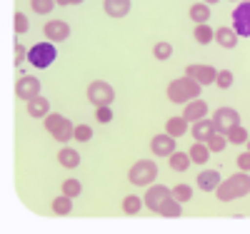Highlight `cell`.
<instances>
[{
	"mask_svg": "<svg viewBox=\"0 0 250 234\" xmlns=\"http://www.w3.org/2000/svg\"><path fill=\"white\" fill-rule=\"evenodd\" d=\"M250 195V172H235L233 177H228L218 184L215 197L220 202H233V199H243Z\"/></svg>",
	"mask_w": 250,
	"mask_h": 234,
	"instance_id": "6da1fadb",
	"label": "cell"
},
{
	"mask_svg": "<svg viewBox=\"0 0 250 234\" xmlns=\"http://www.w3.org/2000/svg\"><path fill=\"white\" fill-rule=\"evenodd\" d=\"M200 90H203V85L193 77H178L168 85V90H165V95H168L170 102L175 105H185V102H190V100H198L200 97Z\"/></svg>",
	"mask_w": 250,
	"mask_h": 234,
	"instance_id": "7a4b0ae2",
	"label": "cell"
},
{
	"mask_svg": "<svg viewBox=\"0 0 250 234\" xmlns=\"http://www.w3.org/2000/svg\"><path fill=\"white\" fill-rule=\"evenodd\" d=\"M45 130L48 135L55 140V142H68V140H75V125L60 112H50L45 117Z\"/></svg>",
	"mask_w": 250,
	"mask_h": 234,
	"instance_id": "3957f363",
	"label": "cell"
},
{
	"mask_svg": "<svg viewBox=\"0 0 250 234\" xmlns=\"http://www.w3.org/2000/svg\"><path fill=\"white\" fill-rule=\"evenodd\" d=\"M153 180H158V164L153 160H138L128 169V182L135 187H148Z\"/></svg>",
	"mask_w": 250,
	"mask_h": 234,
	"instance_id": "277c9868",
	"label": "cell"
},
{
	"mask_svg": "<svg viewBox=\"0 0 250 234\" xmlns=\"http://www.w3.org/2000/svg\"><path fill=\"white\" fill-rule=\"evenodd\" d=\"M58 57V50H55V42H38L28 50V62L38 70H45L50 68Z\"/></svg>",
	"mask_w": 250,
	"mask_h": 234,
	"instance_id": "5b68a950",
	"label": "cell"
},
{
	"mask_svg": "<svg viewBox=\"0 0 250 234\" xmlns=\"http://www.w3.org/2000/svg\"><path fill=\"white\" fill-rule=\"evenodd\" d=\"M85 95H88V100L93 102V108H108V105H113V100H115L113 85L105 82V80H93V82L88 85Z\"/></svg>",
	"mask_w": 250,
	"mask_h": 234,
	"instance_id": "8992f818",
	"label": "cell"
},
{
	"mask_svg": "<svg viewBox=\"0 0 250 234\" xmlns=\"http://www.w3.org/2000/svg\"><path fill=\"white\" fill-rule=\"evenodd\" d=\"M238 125H240L238 110H233V108H218V110H215V115H213V127H215V132L228 135V132H230L233 127H238Z\"/></svg>",
	"mask_w": 250,
	"mask_h": 234,
	"instance_id": "52a82bcc",
	"label": "cell"
},
{
	"mask_svg": "<svg viewBox=\"0 0 250 234\" xmlns=\"http://www.w3.org/2000/svg\"><path fill=\"white\" fill-rule=\"evenodd\" d=\"M233 30L240 37H250V3L248 0H240L233 10Z\"/></svg>",
	"mask_w": 250,
	"mask_h": 234,
	"instance_id": "ba28073f",
	"label": "cell"
},
{
	"mask_svg": "<svg viewBox=\"0 0 250 234\" xmlns=\"http://www.w3.org/2000/svg\"><path fill=\"white\" fill-rule=\"evenodd\" d=\"M168 197H173V189H168L165 184H148V192H145L143 199H145V207H148L150 212H158L160 204Z\"/></svg>",
	"mask_w": 250,
	"mask_h": 234,
	"instance_id": "9c48e42d",
	"label": "cell"
},
{
	"mask_svg": "<svg viewBox=\"0 0 250 234\" xmlns=\"http://www.w3.org/2000/svg\"><path fill=\"white\" fill-rule=\"evenodd\" d=\"M43 35L48 42H62L70 37V25L65 20H48L45 28H43Z\"/></svg>",
	"mask_w": 250,
	"mask_h": 234,
	"instance_id": "30bf717a",
	"label": "cell"
},
{
	"mask_svg": "<svg viewBox=\"0 0 250 234\" xmlns=\"http://www.w3.org/2000/svg\"><path fill=\"white\" fill-rule=\"evenodd\" d=\"M150 150L155 157H170L175 152V137L168 135V132H163V135H155L150 140Z\"/></svg>",
	"mask_w": 250,
	"mask_h": 234,
	"instance_id": "8fae6325",
	"label": "cell"
},
{
	"mask_svg": "<svg viewBox=\"0 0 250 234\" xmlns=\"http://www.w3.org/2000/svg\"><path fill=\"white\" fill-rule=\"evenodd\" d=\"M15 95L20 97V100H35L38 95H40V80L38 77H20L18 82H15Z\"/></svg>",
	"mask_w": 250,
	"mask_h": 234,
	"instance_id": "7c38bea8",
	"label": "cell"
},
{
	"mask_svg": "<svg viewBox=\"0 0 250 234\" xmlns=\"http://www.w3.org/2000/svg\"><path fill=\"white\" fill-rule=\"evenodd\" d=\"M185 75L193 77V80H198L203 88H205V85H213V82H215L218 70L210 68V65H188V68H185Z\"/></svg>",
	"mask_w": 250,
	"mask_h": 234,
	"instance_id": "4fadbf2b",
	"label": "cell"
},
{
	"mask_svg": "<svg viewBox=\"0 0 250 234\" xmlns=\"http://www.w3.org/2000/svg\"><path fill=\"white\" fill-rule=\"evenodd\" d=\"M220 182H223V180H220L218 169H203V172L198 175V180H195L198 189H203V192H215Z\"/></svg>",
	"mask_w": 250,
	"mask_h": 234,
	"instance_id": "5bb4252c",
	"label": "cell"
},
{
	"mask_svg": "<svg viewBox=\"0 0 250 234\" xmlns=\"http://www.w3.org/2000/svg\"><path fill=\"white\" fill-rule=\"evenodd\" d=\"M25 108H28V115L35 117V120H45L50 115V100L43 97V95H38L35 100H28L25 102Z\"/></svg>",
	"mask_w": 250,
	"mask_h": 234,
	"instance_id": "9a60e30c",
	"label": "cell"
},
{
	"mask_svg": "<svg viewBox=\"0 0 250 234\" xmlns=\"http://www.w3.org/2000/svg\"><path fill=\"white\" fill-rule=\"evenodd\" d=\"M208 115V102L205 100H190V102H185V110H183V117L188 122H198Z\"/></svg>",
	"mask_w": 250,
	"mask_h": 234,
	"instance_id": "2e32d148",
	"label": "cell"
},
{
	"mask_svg": "<svg viewBox=\"0 0 250 234\" xmlns=\"http://www.w3.org/2000/svg\"><path fill=\"white\" fill-rule=\"evenodd\" d=\"M103 10L110 18H125L130 13V0H103Z\"/></svg>",
	"mask_w": 250,
	"mask_h": 234,
	"instance_id": "e0dca14e",
	"label": "cell"
},
{
	"mask_svg": "<svg viewBox=\"0 0 250 234\" xmlns=\"http://www.w3.org/2000/svg\"><path fill=\"white\" fill-rule=\"evenodd\" d=\"M238 33L233 30V28H218L215 30V42L220 48H225V50H233L235 45H238Z\"/></svg>",
	"mask_w": 250,
	"mask_h": 234,
	"instance_id": "ac0fdd59",
	"label": "cell"
},
{
	"mask_svg": "<svg viewBox=\"0 0 250 234\" xmlns=\"http://www.w3.org/2000/svg\"><path fill=\"white\" fill-rule=\"evenodd\" d=\"M213 132H215L213 120H205V117H203V120L193 122V140H195V142H208Z\"/></svg>",
	"mask_w": 250,
	"mask_h": 234,
	"instance_id": "d6986e66",
	"label": "cell"
},
{
	"mask_svg": "<svg viewBox=\"0 0 250 234\" xmlns=\"http://www.w3.org/2000/svg\"><path fill=\"white\" fill-rule=\"evenodd\" d=\"M188 15H190V20L195 25H203V23L210 20V5L208 3H193L190 10H188Z\"/></svg>",
	"mask_w": 250,
	"mask_h": 234,
	"instance_id": "ffe728a7",
	"label": "cell"
},
{
	"mask_svg": "<svg viewBox=\"0 0 250 234\" xmlns=\"http://www.w3.org/2000/svg\"><path fill=\"white\" fill-rule=\"evenodd\" d=\"M158 215H163V217H170V219H178V217L183 215V202H178L175 197H168V199H165V202L160 204Z\"/></svg>",
	"mask_w": 250,
	"mask_h": 234,
	"instance_id": "44dd1931",
	"label": "cell"
},
{
	"mask_svg": "<svg viewBox=\"0 0 250 234\" xmlns=\"http://www.w3.org/2000/svg\"><path fill=\"white\" fill-rule=\"evenodd\" d=\"M58 162L65 169H75L80 164V152H75L73 147H62V150L58 152Z\"/></svg>",
	"mask_w": 250,
	"mask_h": 234,
	"instance_id": "7402d4cb",
	"label": "cell"
},
{
	"mask_svg": "<svg viewBox=\"0 0 250 234\" xmlns=\"http://www.w3.org/2000/svg\"><path fill=\"white\" fill-rule=\"evenodd\" d=\"M50 209H53V215H58V217H68L70 212H73V197H68V195L55 197L50 202Z\"/></svg>",
	"mask_w": 250,
	"mask_h": 234,
	"instance_id": "603a6c76",
	"label": "cell"
},
{
	"mask_svg": "<svg viewBox=\"0 0 250 234\" xmlns=\"http://www.w3.org/2000/svg\"><path fill=\"white\" fill-rule=\"evenodd\" d=\"M165 132L168 135H173L175 140L178 137H183L185 132H188V120L180 115V117H170V120H165Z\"/></svg>",
	"mask_w": 250,
	"mask_h": 234,
	"instance_id": "cb8c5ba5",
	"label": "cell"
},
{
	"mask_svg": "<svg viewBox=\"0 0 250 234\" xmlns=\"http://www.w3.org/2000/svg\"><path fill=\"white\" fill-rule=\"evenodd\" d=\"M168 164H170L173 172H185V169L193 164V160H190V155H188V152H178V150H175V152L168 157Z\"/></svg>",
	"mask_w": 250,
	"mask_h": 234,
	"instance_id": "d4e9b609",
	"label": "cell"
},
{
	"mask_svg": "<svg viewBox=\"0 0 250 234\" xmlns=\"http://www.w3.org/2000/svg\"><path fill=\"white\" fill-rule=\"evenodd\" d=\"M188 155H190V160L195 164H205L208 160H210V150H208L205 142H193V147L188 150Z\"/></svg>",
	"mask_w": 250,
	"mask_h": 234,
	"instance_id": "484cf974",
	"label": "cell"
},
{
	"mask_svg": "<svg viewBox=\"0 0 250 234\" xmlns=\"http://www.w3.org/2000/svg\"><path fill=\"white\" fill-rule=\"evenodd\" d=\"M193 37H195L198 45H208V42L215 40V30L208 25V23H203V25H195L193 28Z\"/></svg>",
	"mask_w": 250,
	"mask_h": 234,
	"instance_id": "4316f807",
	"label": "cell"
},
{
	"mask_svg": "<svg viewBox=\"0 0 250 234\" xmlns=\"http://www.w3.org/2000/svg\"><path fill=\"white\" fill-rule=\"evenodd\" d=\"M143 204H145V199H140V197H135V195L123 197V212H125V215H130V217L138 215V212L143 209Z\"/></svg>",
	"mask_w": 250,
	"mask_h": 234,
	"instance_id": "83f0119b",
	"label": "cell"
},
{
	"mask_svg": "<svg viewBox=\"0 0 250 234\" xmlns=\"http://www.w3.org/2000/svg\"><path fill=\"white\" fill-rule=\"evenodd\" d=\"M205 144H208V150H210V152H223L230 142H228V135H223V132H213L210 140H208Z\"/></svg>",
	"mask_w": 250,
	"mask_h": 234,
	"instance_id": "f1b7e54d",
	"label": "cell"
},
{
	"mask_svg": "<svg viewBox=\"0 0 250 234\" xmlns=\"http://www.w3.org/2000/svg\"><path fill=\"white\" fill-rule=\"evenodd\" d=\"M170 55H173V45H170V42L168 40H160V42H155V45H153V57L155 60H170Z\"/></svg>",
	"mask_w": 250,
	"mask_h": 234,
	"instance_id": "f546056e",
	"label": "cell"
},
{
	"mask_svg": "<svg viewBox=\"0 0 250 234\" xmlns=\"http://www.w3.org/2000/svg\"><path fill=\"white\" fill-rule=\"evenodd\" d=\"M55 5H58L55 0H30V8L35 15H50Z\"/></svg>",
	"mask_w": 250,
	"mask_h": 234,
	"instance_id": "4dcf8cb0",
	"label": "cell"
},
{
	"mask_svg": "<svg viewBox=\"0 0 250 234\" xmlns=\"http://www.w3.org/2000/svg\"><path fill=\"white\" fill-rule=\"evenodd\" d=\"M248 130H245V127L243 125H238V127H233V130L230 132H228V142H230V144H245L248 142Z\"/></svg>",
	"mask_w": 250,
	"mask_h": 234,
	"instance_id": "1f68e13d",
	"label": "cell"
},
{
	"mask_svg": "<svg viewBox=\"0 0 250 234\" xmlns=\"http://www.w3.org/2000/svg\"><path fill=\"white\" fill-rule=\"evenodd\" d=\"M173 197H175L178 202H183V204L190 202V199H193V187H190V184H175V187H173Z\"/></svg>",
	"mask_w": 250,
	"mask_h": 234,
	"instance_id": "d6a6232c",
	"label": "cell"
},
{
	"mask_svg": "<svg viewBox=\"0 0 250 234\" xmlns=\"http://www.w3.org/2000/svg\"><path fill=\"white\" fill-rule=\"evenodd\" d=\"M83 192V184H80V180H65L62 182V195H68V197H78Z\"/></svg>",
	"mask_w": 250,
	"mask_h": 234,
	"instance_id": "836d02e7",
	"label": "cell"
},
{
	"mask_svg": "<svg viewBox=\"0 0 250 234\" xmlns=\"http://www.w3.org/2000/svg\"><path fill=\"white\" fill-rule=\"evenodd\" d=\"M13 28H15V35H25L28 33V18H25V13H15V18H13Z\"/></svg>",
	"mask_w": 250,
	"mask_h": 234,
	"instance_id": "e575fe53",
	"label": "cell"
},
{
	"mask_svg": "<svg viewBox=\"0 0 250 234\" xmlns=\"http://www.w3.org/2000/svg\"><path fill=\"white\" fill-rule=\"evenodd\" d=\"M233 72L230 70H218V77H215V85H218V88L220 90H228V88H230V85H233Z\"/></svg>",
	"mask_w": 250,
	"mask_h": 234,
	"instance_id": "d590c367",
	"label": "cell"
},
{
	"mask_svg": "<svg viewBox=\"0 0 250 234\" xmlns=\"http://www.w3.org/2000/svg\"><path fill=\"white\" fill-rule=\"evenodd\" d=\"M75 140L78 142H90L93 140V127L90 125H75Z\"/></svg>",
	"mask_w": 250,
	"mask_h": 234,
	"instance_id": "8d00e7d4",
	"label": "cell"
},
{
	"mask_svg": "<svg viewBox=\"0 0 250 234\" xmlns=\"http://www.w3.org/2000/svg\"><path fill=\"white\" fill-rule=\"evenodd\" d=\"M95 120H98L100 125H108V122L113 120V110H110V105H108V108H95Z\"/></svg>",
	"mask_w": 250,
	"mask_h": 234,
	"instance_id": "74e56055",
	"label": "cell"
},
{
	"mask_svg": "<svg viewBox=\"0 0 250 234\" xmlns=\"http://www.w3.org/2000/svg\"><path fill=\"white\" fill-rule=\"evenodd\" d=\"M25 60H28V50L23 48V42H15V68L23 65Z\"/></svg>",
	"mask_w": 250,
	"mask_h": 234,
	"instance_id": "f35d334b",
	"label": "cell"
},
{
	"mask_svg": "<svg viewBox=\"0 0 250 234\" xmlns=\"http://www.w3.org/2000/svg\"><path fill=\"white\" fill-rule=\"evenodd\" d=\"M238 167L243 169V172H250V150L238 155Z\"/></svg>",
	"mask_w": 250,
	"mask_h": 234,
	"instance_id": "ab89813d",
	"label": "cell"
},
{
	"mask_svg": "<svg viewBox=\"0 0 250 234\" xmlns=\"http://www.w3.org/2000/svg\"><path fill=\"white\" fill-rule=\"evenodd\" d=\"M55 3H58L60 8H68V5H80L83 0H55Z\"/></svg>",
	"mask_w": 250,
	"mask_h": 234,
	"instance_id": "60d3db41",
	"label": "cell"
},
{
	"mask_svg": "<svg viewBox=\"0 0 250 234\" xmlns=\"http://www.w3.org/2000/svg\"><path fill=\"white\" fill-rule=\"evenodd\" d=\"M203 3H208V5H213V3H220V0H203Z\"/></svg>",
	"mask_w": 250,
	"mask_h": 234,
	"instance_id": "b9f144b4",
	"label": "cell"
},
{
	"mask_svg": "<svg viewBox=\"0 0 250 234\" xmlns=\"http://www.w3.org/2000/svg\"><path fill=\"white\" fill-rule=\"evenodd\" d=\"M245 144H248V150H250V137H248V142H245Z\"/></svg>",
	"mask_w": 250,
	"mask_h": 234,
	"instance_id": "7bdbcfd3",
	"label": "cell"
},
{
	"mask_svg": "<svg viewBox=\"0 0 250 234\" xmlns=\"http://www.w3.org/2000/svg\"><path fill=\"white\" fill-rule=\"evenodd\" d=\"M233 3H235V0H233Z\"/></svg>",
	"mask_w": 250,
	"mask_h": 234,
	"instance_id": "ee69618b",
	"label": "cell"
},
{
	"mask_svg": "<svg viewBox=\"0 0 250 234\" xmlns=\"http://www.w3.org/2000/svg\"><path fill=\"white\" fill-rule=\"evenodd\" d=\"M248 3H250V0H248Z\"/></svg>",
	"mask_w": 250,
	"mask_h": 234,
	"instance_id": "f6af8a7d",
	"label": "cell"
}]
</instances>
